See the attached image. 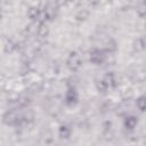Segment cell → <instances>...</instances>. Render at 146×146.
Listing matches in <instances>:
<instances>
[{
    "mask_svg": "<svg viewBox=\"0 0 146 146\" xmlns=\"http://www.w3.org/2000/svg\"><path fill=\"white\" fill-rule=\"evenodd\" d=\"M90 59L95 63H100L103 59V55L100 51H92V54H90Z\"/></svg>",
    "mask_w": 146,
    "mask_h": 146,
    "instance_id": "cell-2",
    "label": "cell"
},
{
    "mask_svg": "<svg viewBox=\"0 0 146 146\" xmlns=\"http://www.w3.org/2000/svg\"><path fill=\"white\" fill-rule=\"evenodd\" d=\"M71 63H73V64H72L70 67L73 68V70H76V68L80 66V58H79V56H78L76 54H72V55H71V57H70V59H68V65H70Z\"/></svg>",
    "mask_w": 146,
    "mask_h": 146,
    "instance_id": "cell-1",
    "label": "cell"
}]
</instances>
